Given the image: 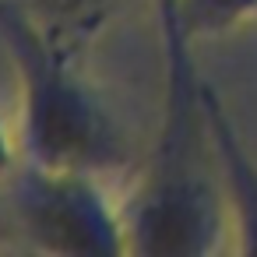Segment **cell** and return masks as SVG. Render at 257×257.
<instances>
[{
  "label": "cell",
  "instance_id": "cell-5",
  "mask_svg": "<svg viewBox=\"0 0 257 257\" xmlns=\"http://www.w3.org/2000/svg\"><path fill=\"white\" fill-rule=\"evenodd\" d=\"M180 18L190 39L222 36L257 18V0H180Z\"/></svg>",
  "mask_w": 257,
  "mask_h": 257
},
{
  "label": "cell",
  "instance_id": "cell-3",
  "mask_svg": "<svg viewBox=\"0 0 257 257\" xmlns=\"http://www.w3.org/2000/svg\"><path fill=\"white\" fill-rule=\"evenodd\" d=\"M11 211L36 250L123 253L127 225L92 173H60L22 162L11 173Z\"/></svg>",
  "mask_w": 257,
  "mask_h": 257
},
{
  "label": "cell",
  "instance_id": "cell-2",
  "mask_svg": "<svg viewBox=\"0 0 257 257\" xmlns=\"http://www.w3.org/2000/svg\"><path fill=\"white\" fill-rule=\"evenodd\" d=\"M0 46L22 81V162L60 173H113L127 145L81 78V60L57 50L15 0H0Z\"/></svg>",
  "mask_w": 257,
  "mask_h": 257
},
{
  "label": "cell",
  "instance_id": "cell-7",
  "mask_svg": "<svg viewBox=\"0 0 257 257\" xmlns=\"http://www.w3.org/2000/svg\"><path fill=\"white\" fill-rule=\"evenodd\" d=\"M155 8L159 11H173V8H180V0H155Z\"/></svg>",
  "mask_w": 257,
  "mask_h": 257
},
{
  "label": "cell",
  "instance_id": "cell-4",
  "mask_svg": "<svg viewBox=\"0 0 257 257\" xmlns=\"http://www.w3.org/2000/svg\"><path fill=\"white\" fill-rule=\"evenodd\" d=\"M15 4L57 50L81 60L85 50L113 22L120 0H15Z\"/></svg>",
  "mask_w": 257,
  "mask_h": 257
},
{
  "label": "cell",
  "instance_id": "cell-1",
  "mask_svg": "<svg viewBox=\"0 0 257 257\" xmlns=\"http://www.w3.org/2000/svg\"><path fill=\"white\" fill-rule=\"evenodd\" d=\"M166 43V120L152 166L123 208L127 250L134 253H211L225 236V204L211 176L204 85L190 60V32L180 11H162Z\"/></svg>",
  "mask_w": 257,
  "mask_h": 257
},
{
  "label": "cell",
  "instance_id": "cell-6",
  "mask_svg": "<svg viewBox=\"0 0 257 257\" xmlns=\"http://www.w3.org/2000/svg\"><path fill=\"white\" fill-rule=\"evenodd\" d=\"M8 169H11V145H8L4 127H0V173H8Z\"/></svg>",
  "mask_w": 257,
  "mask_h": 257
}]
</instances>
